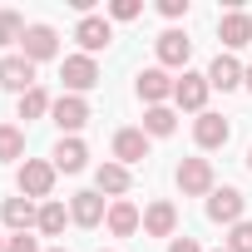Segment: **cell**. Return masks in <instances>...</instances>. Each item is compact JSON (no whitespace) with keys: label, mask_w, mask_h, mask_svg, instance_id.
Returning <instances> with one entry per match:
<instances>
[{"label":"cell","mask_w":252,"mask_h":252,"mask_svg":"<svg viewBox=\"0 0 252 252\" xmlns=\"http://www.w3.org/2000/svg\"><path fill=\"white\" fill-rule=\"evenodd\" d=\"M60 79H64V94H84V89H94V84H99V64H94V55H69V60L60 64Z\"/></svg>","instance_id":"1"},{"label":"cell","mask_w":252,"mask_h":252,"mask_svg":"<svg viewBox=\"0 0 252 252\" xmlns=\"http://www.w3.org/2000/svg\"><path fill=\"white\" fill-rule=\"evenodd\" d=\"M50 188H55V163L25 158V163H20V193L35 203V198H50Z\"/></svg>","instance_id":"2"},{"label":"cell","mask_w":252,"mask_h":252,"mask_svg":"<svg viewBox=\"0 0 252 252\" xmlns=\"http://www.w3.org/2000/svg\"><path fill=\"white\" fill-rule=\"evenodd\" d=\"M50 119L60 124V134H69V139H74L84 124H89V104H84L79 94H60V99H55V109H50Z\"/></svg>","instance_id":"3"},{"label":"cell","mask_w":252,"mask_h":252,"mask_svg":"<svg viewBox=\"0 0 252 252\" xmlns=\"http://www.w3.org/2000/svg\"><path fill=\"white\" fill-rule=\"evenodd\" d=\"M20 55H25L30 64L55 60V55H60V35H55L50 25H30V30H25V40H20Z\"/></svg>","instance_id":"4"},{"label":"cell","mask_w":252,"mask_h":252,"mask_svg":"<svg viewBox=\"0 0 252 252\" xmlns=\"http://www.w3.org/2000/svg\"><path fill=\"white\" fill-rule=\"evenodd\" d=\"M154 50H158V64H163V69H183L188 55H193V40H188L183 30H163V35L154 40Z\"/></svg>","instance_id":"5"},{"label":"cell","mask_w":252,"mask_h":252,"mask_svg":"<svg viewBox=\"0 0 252 252\" xmlns=\"http://www.w3.org/2000/svg\"><path fill=\"white\" fill-rule=\"evenodd\" d=\"M178 188H183L188 198L213 193V163H208V158H183V163H178Z\"/></svg>","instance_id":"6"},{"label":"cell","mask_w":252,"mask_h":252,"mask_svg":"<svg viewBox=\"0 0 252 252\" xmlns=\"http://www.w3.org/2000/svg\"><path fill=\"white\" fill-rule=\"evenodd\" d=\"M0 89L30 94V89H35V64H30L25 55H5V60H0Z\"/></svg>","instance_id":"7"},{"label":"cell","mask_w":252,"mask_h":252,"mask_svg":"<svg viewBox=\"0 0 252 252\" xmlns=\"http://www.w3.org/2000/svg\"><path fill=\"white\" fill-rule=\"evenodd\" d=\"M74 40H79V50H84V55H99V50L114 40V25H109L104 15H84V20L74 25Z\"/></svg>","instance_id":"8"},{"label":"cell","mask_w":252,"mask_h":252,"mask_svg":"<svg viewBox=\"0 0 252 252\" xmlns=\"http://www.w3.org/2000/svg\"><path fill=\"white\" fill-rule=\"evenodd\" d=\"M208 89H213V84H208V74H188V69H183V79L173 84V104H178V109H193V114H203V104H208Z\"/></svg>","instance_id":"9"},{"label":"cell","mask_w":252,"mask_h":252,"mask_svg":"<svg viewBox=\"0 0 252 252\" xmlns=\"http://www.w3.org/2000/svg\"><path fill=\"white\" fill-rule=\"evenodd\" d=\"M208 218L237 227V222H242V193H237V188H213V193H208Z\"/></svg>","instance_id":"10"},{"label":"cell","mask_w":252,"mask_h":252,"mask_svg":"<svg viewBox=\"0 0 252 252\" xmlns=\"http://www.w3.org/2000/svg\"><path fill=\"white\" fill-rule=\"evenodd\" d=\"M144 158H149V134L144 129H119L114 134V163L129 168V163H144Z\"/></svg>","instance_id":"11"},{"label":"cell","mask_w":252,"mask_h":252,"mask_svg":"<svg viewBox=\"0 0 252 252\" xmlns=\"http://www.w3.org/2000/svg\"><path fill=\"white\" fill-rule=\"evenodd\" d=\"M173 84H178V79H168V69L154 64V69L139 74V99H149V109H158L163 99H173Z\"/></svg>","instance_id":"12"},{"label":"cell","mask_w":252,"mask_h":252,"mask_svg":"<svg viewBox=\"0 0 252 252\" xmlns=\"http://www.w3.org/2000/svg\"><path fill=\"white\" fill-rule=\"evenodd\" d=\"M104 222H109V232H114V237H134V232L144 227V213H139V208H134L129 198H114V203H109V218H104Z\"/></svg>","instance_id":"13"},{"label":"cell","mask_w":252,"mask_h":252,"mask_svg":"<svg viewBox=\"0 0 252 252\" xmlns=\"http://www.w3.org/2000/svg\"><path fill=\"white\" fill-rule=\"evenodd\" d=\"M0 218H5V227H10V232H30V227H40V208H35L25 193H20V198H5Z\"/></svg>","instance_id":"14"},{"label":"cell","mask_w":252,"mask_h":252,"mask_svg":"<svg viewBox=\"0 0 252 252\" xmlns=\"http://www.w3.org/2000/svg\"><path fill=\"white\" fill-rule=\"evenodd\" d=\"M173 227H178V208L168 198H158V203L144 208V232L149 237H173Z\"/></svg>","instance_id":"15"},{"label":"cell","mask_w":252,"mask_h":252,"mask_svg":"<svg viewBox=\"0 0 252 252\" xmlns=\"http://www.w3.org/2000/svg\"><path fill=\"white\" fill-rule=\"evenodd\" d=\"M218 35H222V45H227V50L252 45V15H247V10H227V15L218 20Z\"/></svg>","instance_id":"16"},{"label":"cell","mask_w":252,"mask_h":252,"mask_svg":"<svg viewBox=\"0 0 252 252\" xmlns=\"http://www.w3.org/2000/svg\"><path fill=\"white\" fill-rule=\"evenodd\" d=\"M227 134H232V129H227V119H222V114H208V109H203V114H198V124H193L198 149H222V144H227Z\"/></svg>","instance_id":"17"},{"label":"cell","mask_w":252,"mask_h":252,"mask_svg":"<svg viewBox=\"0 0 252 252\" xmlns=\"http://www.w3.org/2000/svg\"><path fill=\"white\" fill-rule=\"evenodd\" d=\"M69 218H74L79 227H99V222L109 218V208H104L99 193H74V198H69Z\"/></svg>","instance_id":"18"},{"label":"cell","mask_w":252,"mask_h":252,"mask_svg":"<svg viewBox=\"0 0 252 252\" xmlns=\"http://www.w3.org/2000/svg\"><path fill=\"white\" fill-rule=\"evenodd\" d=\"M242 74H247V69H242L232 55H218V60L208 64V84H213V89H222V94H227V89H237V84H242Z\"/></svg>","instance_id":"19"},{"label":"cell","mask_w":252,"mask_h":252,"mask_svg":"<svg viewBox=\"0 0 252 252\" xmlns=\"http://www.w3.org/2000/svg\"><path fill=\"white\" fill-rule=\"evenodd\" d=\"M84 163H89L84 139H60V144H55V173H79Z\"/></svg>","instance_id":"20"},{"label":"cell","mask_w":252,"mask_h":252,"mask_svg":"<svg viewBox=\"0 0 252 252\" xmlns=\"http://www.w3.org/2000/svg\"><path fill=\"white\" fill-rule=\"evenodd\" d=\"M94 193H109V198L129 193V168H124V163H99V173H94Z\"/></svg>","instance_id":"21"},{"label":"cell","mask_w":252,"mask_h":252,"mask_svg":"<svg viewBox=\"0 0 252 252\" xmlns=\"http://www.w3.org/2000/svg\"><path fill=\"white\" fill-rule=\"evenodd\" d=\"M178 129V114L168 109V104H158V109H144V134L149 139H168Z\"/></svg>","instance_id":"22"},{"label":"cell","mask_w":252,"mask_h":252,"mask_svg":"<svg viewBox=\"0 0 252 252\" xmlns=\"http://www.w3.org/2000/svg\"><path fill=\"white\" fill-rule=\"evenodd\" d=\"M64 222H74L64 203H40V232H45V237H60Z\"/></svg>","instance_id":"23"},{"label":"cell","mask_w":252,"mask_h":252,"mask_svg":"<svg viewBox=\"0 0 252 252\" xmlns=\"http://www.w3.org/2000/svg\"><path fill=\"white\" fill-rule=\"evenodd\" d=\"M10 158H25V129L0 124V163H10Z\"/></svg>","instance_id":"24"},{"label":"cell","mask_w":252,"mask_h":252,"mask_svg":"<svg viewBox=\"0 0 252 252\" xmlns=\"http://www.w3.org/2000/svg\"><path fill=\"white\" fill-rule=\"evenodd\" d=\"M50 109H55V104H50V94H45L40 84H35L30 94H20V119H40V114H50Z\"/></svg>","instance_id":"25"},{"label":"cell","mask_w":252,"mask_h":252,"mask_svg":"<svg viewBox=\"0 0 252 252\" xmlns=\"http://www.w3.org/2000/svg\"><path fill=\"white\" fill-rule=\"evenodd\" d=\"M25 30H30V25H25L15 10H0V45H20V40H25Z\"/></svg>","instance_id":"26"},{"label":"cell","mask_w":252,"mask_h":252,"mask_svg":"<svg viewBox=\"0 0 252 252\" xmlns=\"http://www.w3.org/2000/svg\"><path fill=\"white\" fill-rule=\"evenodd\" d=\"M227 252H252V222H237L227 232Z\"/></svg>","instance_id":"27"},{"label":"cell","mask_w":252,"mask_h":252,"mask_svg":"<svg viewBox=\"0 0 252 252\" xmlns=\"http://www.w3.org/2000/svg\"><path fill=\"white\" fill-rule=\"evenodd\" d=\"M139 10H144L139 0H114V5H109V15H114V20H134Z\"/></svg>","instance_id":"28"},{"label":"cell","mask_w":252,"mask_h":252,"mask_svg":"<svg viewBox=\"0 0 252 252\" xmlns=\"http://www.w3.org/2000/svg\"><path fill=\"white\" fill-rule=\"evenodd\" d=\"M5 252H40V242H35V237H25V232H15V237L5 242Z\"/></svg>","instance_id":"29"},{"label":"cell","mask_w":252,"mask_h":252,"mask_svg":"<svg viewBox=\"0 0 252 252\" xmlns=\"http://www.w3.org/2000/svg\"><path fill=\"white\" fill-rule=\"evenodd\" d=\"M158 10H163L168 20H178V15H188V0H158Z\"/></svg>","instance_id":"30"},{"label":"cell","mask_w":252,"mask_h":252,"mask_svg":"<svg viewBox=\"0 0 252 252\" xmlns=\"http://www.w3.org/2000/svg\"><path fill=\"white\" fill-rule=\"evenodd\" d=\"M168 252H203V247H198L193 237H173V242H168Z\"/></svg>","instance_id":"31"},{"label":"cell","mask_w":252,"mask_h":252,"mask_svg":"<svg viewBox=\"0 0 252 252\" xmlns=\"http://www.w3.org/2000/svg\"><path fill=\"white\" fill-rule=\"evenodd\" d=\"M242 79H247V89H252V64H247V74H242Z\"/></svg>","instance_id":"32"},{"label":"cell","mask_w":252,"mask_h":252,"mask_svg":"<svg viewBox=\"0 0 252 252\" xmlns=\"http://www.w3.org/2000/svg\"><path fill=\"white\" fill-rule=\"evenodd\" d=\"M5 242H10V237H0V252H5Z\"/></svg>","instance_id":"33"},{"label":"cell","mask_w":252,"mask_h":252,"mask_svg":"<svg viewBox=\"0 0 252 252\" xmlns=\"http://www.w3.org/2000/svg\"><path fill=\"white\" fill-rule=\"evenodd\" d=\"M247 168H252V149H247Z\"/></svg>","instance_id":"34"},{"label":"cell","mask_w":252,"mask_h":252,"mask_svg":"<svg viewBox=\"0 0 252 252\" xmlns=\"http://www.w3.org/2000/svg\"><path fill=\"white\" fill-rule=\"evenodd\" d=\"M50 252H64V247H50Z\"/></svg>","instance_id":"35"},{"label":"cell","mask_w":252,"mask_h":252,"mask_svg":"<svg viewBox=\"0 0 252 252\" xmlns=\"http://www.w3.org/2000/svg\"><path fill=\"white\" fill-rule=\"evenodd\" d=\"M218 252H227V247H218Z\"/></svg>","instance_id":"36"}]
</instances>
